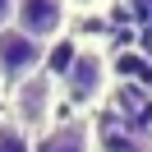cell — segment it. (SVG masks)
<instances>
[{
    "instance_id": "cell-1",
    "label": "cell",
    "mask_w": 152,
    "mask_h": 152,
    "mask_svg": "<svg viewBox=\"0 0 152 152\" xmlns=\"http://www.w3.org/2000/svg\"><path fill=\"white\" fill-rule=\"evenodd\" d=\"M111 56H115V51L106 46L102 37H78V42H74L65 69L56 74V78H60V97H65L69 111L88 115V111H97V106L111 102V92H115Z\"/></svg>"
},
{
    "instance_id": "cell-2",
    "label": "cell",
    "mask_w": 152,
    "mask_h": 152,
    "mask_svg": "<svg viewBox=\"0 0 152 152\" xmlns=\"http://www.w3.org/2000/svg\"><path fill=\"white\" fill-rule=\"evenodd\" d=\"M60 78L51 69H37V74L19 78V83L5 92V111L32 134V138H46L51 129L60 124Z\"/></svg>"
},
{
    "instance_id": "cell-3",
    "label": "cell",
    "mask_w": 152,
    "mask_h": 152,
    "mask_svg": "<svg viewBox=\"0 0 152 152\" xmlns=\"http://www.w3.org/2000/svg\"><path fill=\"white\" fill-rule=\"evenodd\" d=\"M46 56H51V46L32 42L28 32H19L14 23H10V28H0V92H10L19 78L46 69Z\"/></svg>"
},
{
    "instance_id": "cell-4",
    "label": "cell",
    "mask_w": 152,
    "mask_h": 152,
    "mask_svg": "<svg viewBox=\"0 0 152 152\" xmlns=\"http://www.w3.org/2000/svg\"><path fill=\"white\" fill-rule=\"evenodd\" d=\"M14 28L42 46H51L69 28V5L65 0H14Z\"/></svg>"
},
{
    "instance_id": "cell-5",
    "label": "cell",
    "mask_w": 152,
    "mask_h": 152,
    "mask_svg": "<svg viewBox=\"0 0 152 152\" xmlns=\"http://www.w3.org/2000/svg\"><path fill=\"white\" fill-rule=\"evenodd\" d=\"M37 152H97V124L92 115H69L46 138H37Z\"/></svg>"
},
{
    "instance_id": "cell-6",
    "label": "cell",
    "mask_w": 152,
    "mask_h": 152,
    "mask_svg": "<svg viewBox=\"0 0 152 152\" xmlns=\"http://www.w3.org/2000/svg\"><path fill=\"white\" fill-rule=\"evenodd\" d=\"M0 152H37V138H32L10 111H0Z\"/></svg>"
},
{
    "instance_id": "cell-7",
    "label": "cell",
    "mask_w": 152,
    "mask_h": 152,
    "mask_svg": "<svg viewBox=\"0 0 152 152\" xmlns=\"http://www.w3.org/2000/svg\"><path fill=\"white\" fill-rule=\"evenodd\" d=\"M69 14H106L111 10V0H65Z\"/></svg>"
},
{
    "instance_id": "cell-8",
    "label": "cell",
    "mask_w": 152,
    "mask_h": 152,
    "mask_svg": "<svg viewBox=\"0 0 152 152\" xmlns=\"http://www.w3.org/2000/svg\"><path fill=\"white\" fill-rule=\"evenodd\" d=\"M14 23V0H0V28H10Z\"/></svg>"
},
{
    "instance_id": "cell-9",
    "label": "cell",
    "mask_w": 152,
    "mask_h": 152,
    "mask_svg": "<svg viewBox=\"0 0 152 152\" xmlns=\"http://www.w3.org/2000/svg\"><path fill=\"white\" fill-rule=\"evenodd\" d=\"M148 56H152V51H148ZM148 97H152V83H148Z\"/></svg>"
},
{
    "instance_id": "cell-10",
    "label": "cell",
    "mask_w": 152,
    "mask_h": 152,
    "mask_svg": "<svg viewBox=\"0 0 152 152\" xmlns=\"http://www.w3.org/2000/svg\"><path fill=\"white\" fill-rule=\"evenodd\" d=\"M0 97H5V92H0Z\"/></svg>"
}]
</instances>
